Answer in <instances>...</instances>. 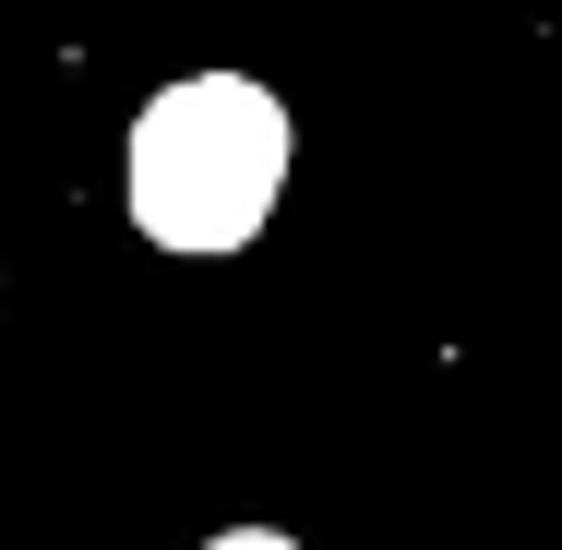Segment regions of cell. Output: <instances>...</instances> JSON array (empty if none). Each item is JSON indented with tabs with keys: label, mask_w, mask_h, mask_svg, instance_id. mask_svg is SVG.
Returning a JSON list of instances; mask_svg holds the SVG:
<instances>
[{
	"label": "cell",
	"mask_w": 562,
	"mask_h": 550,
	"mask_svg": "<svg viewBox=\"0 0 562 550\" xmlns=\"http://www.w3.org/2000/svg\"><path fill=\"white\" fill-rule=\"evenodd\" d=\"M132 227L156 251H239L288 192V109L251 72H180L132 120Z\"/></svg>",
	"instance_id": "6da1fadb"
},
{
	"label": "cell",
	"mask_w": 562,
	"mask_h": 550,
	"mask_svg": "<svg viewBox=\"0 0 562 550\" xmlns=\"http://www.w3.org/2000/svg\"><path fill=\"white\" fill-rule=\"evenodd\" d=\"M204 550H300V539H276V527H227V539H204Z\"/></svg>",
	"instance_id": "7a4b0ae2"
}]
</instances>
